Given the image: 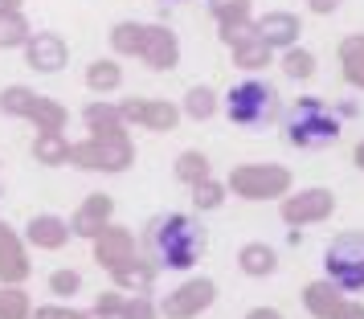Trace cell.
Returning <instances> with one entry per match:
<instances>
[{
    "label": "cell",
    "mask_w": 364,
    "mask_h": 319,
    "mask_svg": "<svg viewBox=\"0 0 364 319\" xmlns=\"http://www.w3.org/2000/svg\"><path fill=\"white\" fill-rule=\"evenodd\" d=\"M139 258V237L132 234V229H123V225H107L99 237H95V262H99L102 270H123L127 262H135Z\"/></svg>",
    "instance_id": "30bf717a"
},
{
    "label": "cell",
    "mask_w": 364,
    "mask_h": 319,
    "mask_svg": "<svg viewBox=\"0 0 364 319\" xmlns=\"http://www.w3.org/2000/svg\"><path fill=\"white\" fill-rule=\"evenodd\" d=\"M29 319H78V311H70V307H62V303H50V307L29 311Z\"/></svg>",
    "instance_id": "74e56055"
},
{
    "label": "cell",
    "mask_w": 364,
    "mask_h": 319,
    "mask_svg": "<svg viewBox=\"0 0 364 319\" xmlns=\"http://www.w3.org/2000/svg\"><path fill=\"white\" fill-rule=\"evenodd\" d=\"M205 250V229L188 213H160L144 229V258L156 270H193Z\"/></svg>",
    "instance_id": "6da1fadb"
},
{
    "label": "cell",
    "mask_w": 364,
    "mask_h": 319,
    "mask_svg": "<svg viewBox=\"0 0 364 319\" xmlns=\"http://www.w3.org/2000/svg\"><path fill=\"white\" fill-rule=\"evenodd\" d=\"M287 139L307 151L328 148V144L340 139V115L319 99H299L291 107V115H287Z\"/></svg>",
    "instance_id": "7a4b0ae2"
},
{
    "label": "cell",
    "mask_w": 364,
    "mask_h": 319,
    "mask_svg": "<svg viewBox=\"0 0 364 319\" xmlns=\"http://www.w3.org/2000/svg\"><path fill=\"white\" fill-rule=\"evenodd\" d=\"M123 291H102L99 299H95V311H102V315H111V319H119V311H123Z\"/></svg>",
    "instance_id": "8d00e7d4"
},
{
    "label": "cell",
    "mask_w": 364,
    "mask_h": 319,
    "mask_svg": "<svg viewBox=\"0 0 364 319\" xmlns=\"http://www.w3.org/2000/svg\"><path fill=\"white\" fill-rule=\"evenodd\" d=\"M135 160V144L127 131L115 135H90L82 144H70V164H78L86 172H127Z\"/></svg>",
    "instance_id": "277c9868"
},
{
    "label": "cell",
    "mask_w": 364,
    "mask_h": 319,
    "mask_svg": "<svg viewBox=\"0 0 364 319\" xmlns=\"http://www.w3.org/2000/svg\"><path fill=\"white\" fill-rule=\"evenodd\" d=\"M279 66L291 82H307V78H315V53L303 50V45H291V50H282Z\"/></svg>",
    "instance_id": "f1b7e54d"
},
{
    "label": "cell",
    "mask_w": 364,
    "mask_h": 319,
    "mask_svg": "<svg viewBox=\"0 0 364 319\" xmlns=\"http://www.w3.org/2000/svg\"><path fill=\"white\" fill-rule=\"evenodd\" d=\"M254 33V25H225V29H217V37H221V41H225V45H237V41H246V37Z\"/></svg>",
    "instance_id": "f35d334b"
},
{
    "label": "cell",
    "mask_w": 364,
    "mask_h": 319,
    "mask_svg": "<svg viewBox=\"0 0 364 319\" xmlns=\"http://www.w3.org/2000/svg\"><path fill=\"white\" fill-rule=\"evenodd\" d=\"M246 319H282V311H274V307H254Z\"/></svg>",
    "instance_id": "b9f144b4"
},
{
    "label": "cell",
    "mask_w": 364,
    "mask_h": 319,
    "mask_svg": "<svg viewBox=\"0 0 364 319\" xmlns=\"http://www.w3.org/2000/svg\"><path fill=\"white\" fill-rule=\"evenodd\" d=\"M344 303V291L328 279H315V283L303 286V307H307V315L315 319H331V311Z\"/></svg>",
    "instance_id": "ac0fdd59"
},
{
    "label": "cell",
    "mask_w": 364,
    "mask_h": 319,
    "mask_svg": "<svg viewBox=\"0 0 364 319\" xmlns=\"http://www.w3.org/2000/svg\"><path fill=\"white\" fill-rule=\"evenodd\" d=\"M340 4H344V0H307V13H315V17H331Z\"/></svg>",
    "instance_id": "60d3db41"
},
{
    "label": "cell",
    "mask_w": 364,
    "mask_h": 319,
    "mask_svg": "<svg viewBox=\"0 0 364 319\" xmlns=\"http://www.w3.org/2000/svg\"><path fill=\"white\" fill-rule=\"evenodd\" d=\"M225 115H230L233 127H266L279 115V94H274L270 82L246 78V82L225 90Z\"/></svg>",
    "instance_id": "3957f363"
},
{
    "label": "cell",
    "mask_w": 364,
    "mask_h": 319,
    "mask_svg": "<svg viewBox=\"0 0 364 319\" xmlns=\"http://www.w3.org/2000/svg\"><path fill=\"white\" fill-rule=\"evenodd\" d=\"M78 319H82V311H78Z\"/></svg>",
    "instance_id": "bcb514c9"
},
{
    "label": "cell",
    "mask_w": 364,
    "mask_h": 319,
    "mask_svg": "<svg viewBox=\"0 0 364 319\" xmlns=\"http://www.w3.org/2000/svg\"><path fill=\"white\" fill-rule=\"evenodd\" d=\"M176 180H181V185H188V188H197L200 180H209V176H213V164H209V156H205V151H197V148H188V151H181V156H176Z\"/></svg>",
    "instance_id": "cb8c5ba5"
},
{
    "label": "cell",
    "mask_w": 364,
    "mask_h": 319,
    "mask_svg": "<svg viewBox=\"0 0 364 319\" xmlns=\"http://www.w3.org/2000/svg\"><path fill=\"white\" fill-rule=\"evenodd\" d=\"M225 188L242 201H274V197L291 193V168H282V164H237Z\"/></svg>",
    "instance_id": "5b68a950"
},
{
    "label": "cell",
    "mask_w": 364,
    "mask_h": 319,
    "mask_svg": "<svg viewBox=\"0 0 364 319\" xmlns=\"http://www.w3.org/2000/svg\"><path fill=\"white\" fill-rule=\"evenodd\" d=\"M29 250H25V237L13 234V225L0 221V286H21L29 279Z\"/></svg>",
    "instance_id": "7c38bea8"
},
{
    "label": "cell",
    "mask_w": 364,
    "mask_h": 319,
    "mask_svg": "<svg viewBox=\"0 0 364 319\" xmlns=\"http://www.w3.org/2000/svg\"><path fill=\"white\" fill-rule=\"evenodd\" d=\"M336 53H340V74H344V82L364 90V33H348L344 41L336 45Z\"/></svg>",
    "instance_id": "ffe728a7"
},
{
    "label": "cell",
    "mask_w": 364,
    "mask_h": 319,
    "mask_svg": "<svg viewBox=\"0 0 364 319\" xmlns=\"http://www.w3.org/2000/svg\"><path fill=\"white\" fill-rule=\"evenodd\" d=\"M181 115L197 119V123L213 119V115H217V90H213V86H205V82L188 86V90H184V107H181Z\"/></svg>",
    "instance_id": "83f0119b"
},
{
    "label": "cell",
    "mask_w": 364,
    "mask_h": 319,
    "mask_svg": "<svg viewBox=\"0 0 364 319\" xmlns=\"http://www.w3.org/2000/svg\"><path fill=\"white\" fill-rule=\"evenodd\" d=\"M230 53H233V66L237 70H266L270 62H274V50H270L258 33H250L246 41H237Z\"/></svg>",
    "instance_id": "603a6c76"
},
{
    "label": "cell",
    "mask_w": 364,
    "mask_h": 319,
    "mask_svg": "<svg viewBox=\"0 0 364 319\" xmlns=\"http://www.w3.org/2000/svg\"><path fill=\"white\" fill-rule=\"evenodd\" d=\"M50 291L58 295V299H74V295L82 291V274H78V270H70V266L53 270V274H50Z\"/></svg>",
    "instance_id": "e575fe53"
},
{
    "label": "cell",
    "mask_w": 364,
    "mask_h": 319,
    "mask_svg": "<svg viewBox=\"0 0 364 319\" xmlns=\"http://www.w3.org/2000/svg\"><path fill=\"white\" fill-rule=\"evenodd\" d=\"M119 115L127 127H148V131H172L181 123V107L168 99H127L119 102Z\"/></svg>",
    "instance_id": "9c48e42d"
},
{
    "label": "cell",
    "mask_w": 364,
    "mask_h": 319,
    "mask_svg": "<svg viewBox=\"0 0 364 319\" xmlns=\"http://www.w3.org/2000/svg\"><path fill=\"white\" fill-rule=\"evenodd\" d=\"M144 33H148V25H139V21H119V25H111V50H115L119 58H139Z\"/></svg>",
    "instance_id": "484cf974"
},
{
    "label": "cell",
    "mask_w": 364,
    "mask_h": 319,
    "mask_svg": "<svg viewBox=\"0 0 364 319\" xmlns=\"http://www.w3.org/2000/svg\"><path fill=\"white\" fill-rule=\"evenodd\" d=\"M111 217H115V201H111V193H90L78 209H74V217H70V234L78 237H95L111 225Z\"/></svg>",
    "instance_id": "4fadbf2b"
},
{
    "label": "cell",
    "mask_w": 364,
    "mask_h": 319,
    "mask_svg": "<svg viewBox=\"0 0 364 319\" xmlns=\"http://www.w3.org/2000/svg\"><path fill=\"white\" fill-rule=\"evenodd\" d=\"M209 9H213L217 29H225V25H254V9H250V0H213Z\"/></svg>",
    "instance_id": "1f68e13d"
},
{
    "label": "cell",
    "mask_w": 364,
    "mask_h": 319,
    "mask_svg": "<svg viewBox=\"0 0 364 319\" xmlns=\"http://www.w3.org/2000/svg\"><path fill=\"white\" fill-rule=\"evenodd\" d=\"M225 197H230V188L221 185V180H213V176H209V180H200V185L193 188V205H197V209H209V213L221 209Z\"/></svg>",
    "instance_id": "836d02e7"
},
{
    "label": "cell",
    "mask_w": 364,
    "mask_h": 319,
    "mask_svg": "<svg viewBox=\"0 0 364 319\" xmlns=\"http://www.w3.org/2000/svg\"><path fill=\"white\" fill-rule=\"evenodd\" d=\"M82 123L90 127V135H115V131H127V123L119 115V102L111 99H95L82 107Z\"/></svg>",
    "instance_id": "d6986e66"
},
{
    "label": "cell",
    "mask_w": 364,
    "mask_h": 319,
    "mask_svg": "<svg viewBox=\"0 0 364 319\" xmlns=\"http://www.w3.org/2000/svg\"><path fill=\"white\" fill-rule=\"evenodd\" d=\"M213 299H217L213 279H188V283H181L176 291H168L164 303H156V307H160L164 319H197L213 307Z\"/></svg>",
    "instance_id": "52a82bcc"
},
{
    "label": "cell",
    "mask_w": 364,
    "mask_h": 319,
    "mask_svg": "<svg viewBox=\"0 0 364 319\" xmlns=\"http://www.w3.org/2000/svg\"><path fill=\"white\" fill-rule=\"evenodd\" d=\"M82 319H111V315H102V311H95V307H90V311H82Z\"/></svg>",
    "instance_id": "f6af8a7d"
},
{
    "label": "cell",
    "mask_w": 364,
    "mask_h": 319,
    "mask_svg": "<svg viewBox=\"0 0 364 319\" xmlns=\"http://www.w3.org/2000/svg\"><path fill=\"white\" fill-rule=\"evenodd\" d=\"M33 160L37 164H46V168H62V164H70V139L62 131H37Z\"/></svg>",
    "instance_id": "7402d4cb"
},
{
    "label": "cell",
    "mask_w": 364,
    "mask_h": 319,
    "mask_svg": "<svg viewBox=\"0 0 364 319\" xmlns=\"http://www.w3.org/2000/svg\"><path fill=\"white\" fill-rule=\"evenodd\" d=\"M282 221L287 225H319L336 213V197L331 188H303V193H287L282 197Z\"/></svg>",
    "instance_id": "ba28073f"
},
{
    "label": "cell",
    "mask_w": 364,
    "mask_h": 319,
    "mask_svg": "<svg viewBox=\"0 0 364 319\" xmlns=\"http://www.w3.org/2000/svg\"><path fill=\"white\" fill-rule=\"evenodd\" d=\"M70 221H62L58 213H37L29 225H25V242L37 246V250H62L70 242Z\"/></svg>",
    "instance_id": "2e32d148"
},
{
    "label": "cell",
    "mask_w": 364,
    "mask_h": 319,
    "mask_svg": "<svg viewBox=\"0 0 364 319\" xmlns=\"http://www.w3.org/2000/svg\"><path fill=\"white\" fill-rule=\"evenodd\" d=\"M323 279L336 283L340 291H364V234L352 229V234H340L323 254Z\"/></svg>",
    "instance_id": "8992f818"
},
{
    "label": "cell",
    "mask_w": 364,
    "mask_h": 319,
    "mask_svg": "<svg viewBox=\"0 0 364 319\" xmlns=\"http://www.w3.org/2000/svg\"><path fill=\"white\" fill-rule=\"evenodd\" d=\"M331 319H364V303L360 299H344L336 311H331Z\"/></svg>",
    "instance_id": "ab89813d"
},
{
    "label": "cell",
    "mask_w": 364,
    "mask_h": 319,
    "mask_svg": "<svg viewBox=\"0 0 364 319\" xmlns=\"http://www.w3.org/2000/svg\"><path fill=\"white\" fill-rule=\"evenodd\" d=\"M237 270L250 274V279H270V274L279 270V250L266 246V242H246V246L237 250Z\"/></svg>",
    "instance_id": "e0dca14e"
},
{
    "label": "cell",
    "mask_w": 364,
    "mask_h": 319,
    "mask_svg": "<svg viewBox=\"0 0 364 319\" xmlns=\"http://www.w3.org/2000/svg\"><path fill=\"white\" fill-rule=\"evenodd\" d=\"M119 319H160V307L151 303V295H127Z\"/></svg>",
    "instance_id": "d590c367"
},
{
    "label": "cell",
    "mask_w": 364,
    "mask_h": 319,
    "mask_svg": "<svg viewBox=\"0 0 364 319\" xmlns=\"http://www.w3.org/2000/svg\"><path fill=\"white\" fill-rule=\"evenodd\" d=\"M33 37L25 13H4L0 17V50H25V41Z\"/></svg>",
    "instance_id": "4dcf8cb0"
},
{
    "label": "cell",
    "mask_w": 364,
    "mask_h": 319,
    "mask_svg": "<svg viewBox=\"0 0 364 319\" xmlns=\"http://www.w3.org/2000/svg\"><path fill=\"white\" fill-rule=\"evenodd\" d=\"M254 33L262 37L270 50H291V45H299V33H303V21L295 17V13H266V17L254 21Z\"/></svg>",
    "instance_id": "9a60e30c"
},
{
    "label": "cell",
    "mask_w": 364,
    "mask_h": 319,
    "mask_svg": "<svg viewBox=\"0 0 364 319\" xmlns=\"http://www.w3.org/2000/svg\"><path fill=\"white\" fill-rule=\"evenodd\" d=\"M29 123H33L37 131H62V127L70 123V111H66L58 99L37 94V99H33V111H29Z\"/></svg>",
    "instance_id": "d4e9b609"
},
{
    "label": "cell",
    "mask_w": 364,
    "mask_h": 319,
    "mask_svg": "<svg viewBox=\"0 0 364 319\" xmlns=\"http://www.w3.org/2000/svg\"><path fill=\"white\" fill-rule=\"evenodd\" d=\"M66 62H70V45L50 29H41L25 41V66L37 70V74H58V70H66Z\"/></svg>",
    "instance_id": "8fae6325"
},
{
    "label": "cell",
    "mask_w": 364,
    "mask_h": 319,
    "mask_svg": "<svg viewBox=\"0 0 364 319\" xmlns=\"http://www.w3.org/2000/svg\"><path fill=\"white\" fill-rule=\"evenodd\" d=\"M86 86L95 90V94H111L123 86V66L111 62V58H99V62H90L86 66Z\"/></svg>",
    "instance_id": "4316f807"
},
{
    "label": "cell",
    "mask_w": 364,
    "mask_h": 319,
    "mask_svg": "<svg viewBox=\"0 0 364 319\" xmlns=\"http://www.w3.org/2000/svg\"><path fill=\"white\" fill-rule=\"evenodd\" d=\"M352 160H356V168L364 172V139H360V144H356V151H352Z\"/></svg>",
    "instance_id": "ee69618b"
},
{
    "label": "cell",
    "mask_w": 364,
    "mask_h": 319,
    "mask_svg": "<svg viewBox=\"0 0 364 319\" xmlns=\"http://www.w3.org/2000/svg\"><path fill=\"white\" fill-rule=\"evenodd\" d=\"M33 99H37V90H29V86H4V90H0V115L29 119Z\"/></svg>",
    "instance_id": "f546056e"
},
{
    "label": "cell",
    "mask_w": 364,
    "mask_h": 319,
    "mask_svg": "<svg viewBox=\"0 0 364 319\" xmlns=\"http://www.w3.org/2000/svg\"><path fill=\"white\" fill-rule=\"evenodd\" d=\"M29 295L21 286H0V319H29Z\"/></svg>",
    "instance_id": "d6a6232c"
},
{
    "label": "cell",
    "mask_w": 364,
    "mask_h": 319,
    "mask_svg": "<svg viewBox=\"0 0 364 319\" xmlns=\"http://www.w3.org/2000/svg\"><path fill=\"white\" fill-rule=\"evenodd\" d=\"M139 58H144L148 70H160V74H164V70H172L181 62V41H176V33H172L168 25H148Z\"/></svg>",
    "instance_id": "5bb4252c"
},
{
    "label": "cell",
    "mask_w": 364,
    "mask_h": 319,
    "mask_svg": "<svg viewBox=\"0 0 364 319\" xmlns=\"http://www.w3.org/2000/svg\"><path fill=\"white\" fill-rule=\"evenodd\" d=\"M21 4H25V0H0V17H4V13H21Z\"/></svg>",
    "instance_id": "7bdbcfd3"
},
{
    "label": "cell",
    "mask_w": 364,
    "mask_h": 319,
    "mask_svg": "<svg viewBox=\"0 0 364 319\" xmlns=\"http://www.w3.org/2000/svg\"><path fill=\"white\" fill-rule=\"evenodd\" d=\"M111 279H115V291H123V295H148L151 283H156V266L139 254L135 262H127L123 270H115Z\"/></svg>",
    "instance_id": "44dd1931"
}]
</instances>
